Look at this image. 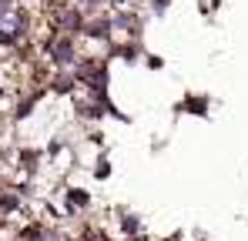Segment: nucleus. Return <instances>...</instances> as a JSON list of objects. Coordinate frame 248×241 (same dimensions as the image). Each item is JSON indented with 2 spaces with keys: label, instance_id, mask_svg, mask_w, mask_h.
<instances>
[{
  "label": "nucleus",
  "instance_id": "obj_1",
  "mask_svg": "<svg viewBox=\"0 0 248 241\" xmlns=\"http://www.w3.org/2000/svg\"><path fill=\"white\" fill-rule=\"evenodd\" d=\"M20 34V10H0V40Z\"/></svg>",
  "mask_w": 248,
  "mask_h": 241
}]
</instances>
